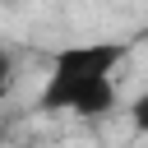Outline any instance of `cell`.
Returning a JSON list of instances; mask_svg holds the SVG:
<instances>
[{"label":"cell","mask_w":148,"mask_h":148,"mask_svg":"<svg viewBox=\"0 0 148 148\" xmlns=\"http://www.w3.org/2000/svg\"><path fill=\"white\" fill-rule=\"evenodd\" d=\"M125 46L116 42H74L56 51L51 74L37 92V111L46 116H79V120H102L120 106L111 69L120 65Z\"/></svg>","instance_id":"1"},{"label":"cell","mask_w":148,"mask_h":148,"mask_svg":"<svg viewBox=\"0 0 148 148\" xmlns=\"http://www.w3.org/2000/svg\"><path fill=\"white\" fill-rule=\"evenodd\" d=\"M130 125H134L139 134H148V88H143V92L130 102Z\"/></svg>","instance_id":"2"},{"label":"cell","mask_w":148,"mask_h":148,"mask_svg":"<svg viewBox=\"0 0 148 148\" xmlns=\"http://www.w3.org/2000/svg\"><path fill=\"white\" fill-rule=\"evenodd\" d=\"M14 83V56H9V46H0V92Z\"/></svg>","instance_id":"3"}]
</instances>
